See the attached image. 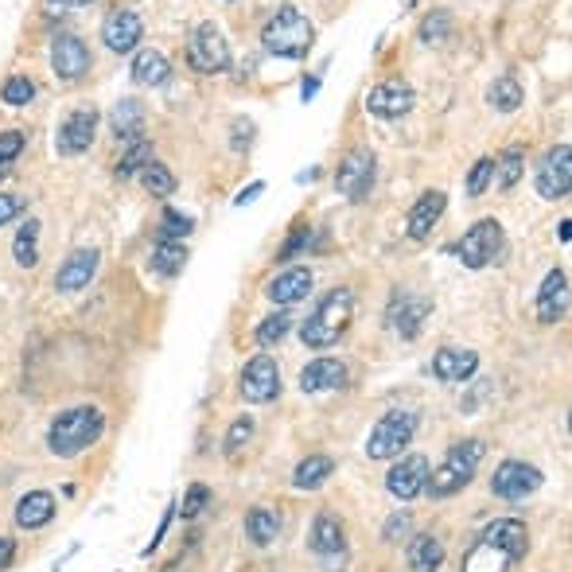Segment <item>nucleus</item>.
Masks as SVG:
<instances>
[{"label": "nucleus", "instance_id": "nucleus-46", "mask_svg": "<svg viewBox=\"0 0 572 572\" xmlns=\"http://www.w3.org/2000/svg\"><path fill=\"white\" fill-rule=\"evenodd\" d=\"M24 144H28V137H24L20 129H8V133H0V160H4V164H12V160L24 152Z\"/></svg>", "mask_w": 572, "mask_h": 572}, {"label": "nucleus", "instance_id": "nucleus-24", "mask_svg": "<svg viewBox=\"0 0 572 572\" xmlns=\"http://www.w3.org/2000/svg\"><path fill=\"white\" fill-rule=\"evenodd\" d=\"M475 370H479V355L467 351V347H444L432 358V374L440 382H467Z\"/></svg>", "mask_w": 572, "mask_h": 572}, {"label": "nucleus", "instance_id": "nucleus-7", "mask_svg": "<svg viewBox=\"0 0 572 572\" xmlns=\"http://www.w3.org/2000/svg\"><path fill=\"white\" fill-rule=\"evenodd\" d=\"M502 246H506V238H502L499 218H479L460 238L456 253H460V261H464L467 269H487L491 261H499Z\"/></svg>", "mask_w": 572, "mask_h": 572}, {"label": "nucleus", "instance_id": "nucleus-8", "mask_svg": "<svg viewBox=\"0 0 572 572\" xmlns=\"http://www.w3.org/2000/svg\"><path fill=\"white\" fill-rule=\"evenodd\" d=\"M187 63L199 74H222L230 71V43L215 24H199L187 39Z\"/></svg>", "mask_w": 572, "mask_h": 572}, {"label": "nucleus", "instance_id": "nucleus-32", "mask_svg": "<svg viewBox=\"0 0 572 572\" xmlns=\"http://www.w3.org/2000/svg\"><path fill=\"white\" fill-rule=\"evenodd\" d=\"M12 257H16L20 269H36L39 265V222L36 218H28V222L20 226V234H16V242H12Z\"/></svg>", "mask_w": 572, "mask_h": 572}, {"label": "nucleus", "instance_id": "nucleus-33", "mask_svg": "<svg viewBox=\"0 0 572 572\" xmlns=\"http://www.w3.org/2000/svg\"><path fill=\"white\" fill-rule=\"evenodd\" d=\"M522 82L514 78V74H502V78H495L491 82V90H487V102L499 109V113H514V109L522 106Z\"/></svg>", "mask_w": 572, "mask_h": 572}, {"label": "nucleus", "instance_id": "nucleus-4", "mask_svg": "<svg viewBox=\"0 0 572 572\" xmlns=\"http://www.w3.org/2000/svg\"><path fill=\"white\" fill-rule=\"evenodd\" d=\"M261 43H265V51L269 55H277V59H304L308 51H312V43H316V28H312V20L300 12V8H277V16H269V24L261 28Z\"/></svg>", "mask_w": 572, "mask_h": 572}, {"label": "nucleus", "instance_id": "nucleus-43", "mask_svg": "<svg viewBox=\"0 0 572 572\" xmlns=\"http://www.w3.org/2000/svg\"><path fill=\"white\" fill-rule=\"evenodd\" d=\"M250 436H253V421L250 417H238V421L230 425V432H226V444H222L226 456H238V452L250 444Z\"/></svg>", "mask_w": 572, "mask_h": 572}, {"label": "nucleus", "instance_id": "nucleus-18", "mask_svg": "<svg viewBox=\"0 0 572 572\" xmlns=\"http://www.w3.org/2000/svg\"><path fill=\"white\" fill-rule=\"evenodd\" d=\"M102 39H106L109 51H117V55H129V51H137V43L144 39V24L137 12H129V8H117V12H109L106 24H102Z\"/></svg>", "mask_w": 572, "mask_h": 572}, {"label": "nucleus", "instance_id": "nucleus-28", "mask_svg": "<svg viewBox=\"0 0 572 572\" xmlns=\"http://www.w3.org/2000/svg\"><path fill=\"white\" fill-rule=\"evenodd\" d=\"M483 537H491V541L506 545L518 561H522V557H526V549H530V534H526V526H522L518 518H499V522H491V526L483 530Z\"/></svg>", "mask_w": 572, "mask_h": 572}, {"label": "nucleus", "instance_id": "nucleus-2", "mask_svg": "<svg viewBox=\"0 0 572 572\" xmlns=\"http://www.w3.org/2000/svg\"><path fill=\"white\" fill-rule=\"evenodd\" d=\"M351 316H355V292L351 288H331L320 304L312 308V316L300 323L304 347L323 351V347L339 343V335L351 327Z\"/></svg>", "mask_w": 572, "mask_h": 572}, {"label": "nucleus", "instance_id": "nucleus-51", "mask_svg": "<svg viewBox=\"0 0 572 572\" xmlns=\"http://www.w3.org/2000/svg\"><path fill=\"white\" fill-rule=\"evenodd\" d=\"M261 191H265V183H261V179H257V183H250V187H246V191L238 195V207H246V203H253V199L261 195Z\"/></svg>", "mask_w": 572, "mask_h": 572}, {"label": "nucleus", "instance_id": "nucleus-53", "mask_svg": "<svg viewBox=\"0 0 572 572\" xmlns=\"http://www.w3.org/2000/svg\"><path fill=\"white\" fill-rule=\"evenodd\" d=\"M316 86H320V82H316V78H308V82L300 86V90H304V98H312V94H316Z\"/></svg>", "mask_w": 572, "mask_h": 572}, {"label": "nucleus", "instance_id": "nucleus-30", "mask_svg": "<svg viewBox=\"0 0 572 572\" xmlns=\"http://www.w3.org/2000/svg\"><path fill=\"white\" fill-rule=\"evenodd\" d=\"M277 534H281V514L277 510L253 506L250 514H246V537H250L253 545H273Z\"/></svg>", "mask_w": 572, "mask_h": 572}, {"label": "nucleus", "instance_id": "nucleus-26", "mask_svg": "<svg viewBox=\"0 0 572 572\" xmlns=\"http://www.w3.org/2000/svg\"><path fill=\"white\" fill-rule=\"evenodd\" d=\"M109 125H113V133H117V141L133 144V141H144V106L137 98H121L113 113H109Z\"/></svg>", "mask_w": 572, "mask_h": 572}, {"label": "nucleus", "instance_id": "nucleus-17", "mask_svg": "<svg viewBox=\"0 0 572 572\" xmlns=\"http://www.w3.org/2000/svg\"><path fill=\"white\" fill-rule=\"evenodd\" d=\"M565 316H569V277L565 269H549L537 288V320L561 323Z\"/></svg>", "mask_w": 572, "mask_h": 572}, {"label": "nucleus", "instance_id": "nucleus-19", "mask_svg": "<svg viewBox=\"0 0 572 572\" xmlns=\"http://www.w3.org/2000/svg\"><path fill=\"white\" fill-rule=\"evenodd\" d=\"M444 211H448V195H444V191H425V195L413 203L409 218H405L409 238H413V242H425L432 234V226L444 218Z\"/></svg>", "mask_w": 572, "mask_h": 572}, {"label": "nucleus", "instance_id": "nucleus-27", "mask_svg": "<svg viewBox=\"0 0 572 572\" xmlns=\"http://www.w3.org/2000/svg\"><path fill=\"white\" fill-rule=\"evenodd\" d=\"M172 78V63L160 55V51H141L137 59H133V82L137 86H164Z\"/></svg>", "mask_w": 572, "mask_h": 572}, {"label": "nucleus", "instance_id": "nucleus-1", "mask_svg": "<svg viewBox=\"0 0 572 572\" xmlns=\"http://www.w3.org/2000/svg\"><path fill=\"white\" fill-rule=\"evenodd\" d=\"M106 432V417L98 405H74L67 413H59L47 429V448L63 460H71L78 452H86L90 444H98V436Z\"/></svg>", "mask_w": 572, "mask_h": 572}, {"label": "nucleus", "instance_id": "nucleus-31", "mask_svg": "<svg viewBox=\"0 0 572 572\" xmlns=\"http://www.w3.org/2000/svg\"><path fill=\"white\" fill-rule=\"evenodd\" d=\"M331 471H335L331 456H308L304 464L296 467L292 487H296V491H316V487H323V483L331 479Z\"/></svg>", "mask_w": 572, "mask_h": 572}, {"label": "nucleus", "instance_id": "nucleus-38", "mask_svg": "<svg viewBox=\"0 0 572 572\" xmlns=\"http://www.w3.org/2000/svg\"><path fill=\"white\" fill-rule=\"evenodd\" d=\"M0 98H4L8 106H16V109L28 106V102L36 98V82H32L28 74H12V78L0 86Z\"/></svg>", "mask_w": 572, "mask_h": 572}, {"label": "nucleus", "instance_id": "nucleus-20", "mask_svg": "<svg viewBox=\"0 0 572 572\" xmlns=\"http://www.w3.org/2000/svg\"><path fill=\"white\" fill-rule=\"evenodd\" d=\"M347 386V366L339 358H312L300 370V390L304 394H323V390H343Z\"/></svg>", "mask_w": 572, "mask_h": 572}, {"label": "nucleus", "instance_id": "nucleus-36", "mask_svg": "<svg viewBox=\"0 0 572 572\" xmlns=\"http://www.w3.org/2000/svg\"><path fill=\"white\" fill-rule=\"evenodd\" d=\"M522 172H526V152L522 148H506L499 160H495V176H499L502 191H514Z\"/></svg>", "mask_w": 572, "mask_h": 572}, {"label": "nucleus", "instance_id": "nucleus-45", "mask_svg": "<svg viewBox=\"0 0 572 572\" xmlns=\"http://www.w3.org/2000/svg\"><path fill=\"white\" fill-rule=\"evenodd\" d=\"M207 506H211V491H207L203 483H195V487L183 495V506H179V510H183V518H199Z\"/></svg>", "mask_w": 572, "mask_h": 572}, {"label": "nucleus", "instance_id": "nucleus-11", "mask_svg": "<svg viewBox=\"0 0 572 572\" xmlns=\"http://www.w3.org/2000/svg\"><path fill=\"white\" fill-rule=\"evenodd\" d=\"M238 390H242V397H246L250 405H265V401H273V397L281 394V370H277V362H273L269 355L250 358V362H246V370H242Z\"/></svg>", "mask_w": 572, "mask_h": 572}, {"label": "nucleus", "instance_id": "nucleus-34", "mask_svg": "<svg viewBox=\"0 0 572 572\" xmlns=\"http://www.w3.org/2000/svg\"><path fill=\"white\" fill-rule=\"evenodd\" d=\"M148 265H152L160 277H176L179 269L187 265V250H183V242H156V246H152V257H148Z\"/></svg>", "mask_w": 572, "mask_h": 572}, {"label": "nucleus", "instance_id": "nucleus-5", "mask_svg": "<svg viewBox=\"0 0 572 572\" xmlns=\"http://www.w3.org/2000/svg\"><path fill=\"white\" fill-rule=\"evenodd\" d=\"M413 432H417V413H409V409L382 413L378 425L366 436V456L370 460H394V456L405 452V444L413 440Z\"/></svg>", "mask_w": 572, "mask_h": 572}, {"label": "nucleus", "instance_id": "nucleus-23", "mask_svg": "<svg viewBox=\"0 0 572 572\" xmlns=\"http://www.w3.org/2000/svg\"><path fill=\"white\" fill-rule=\"evenodd\" d=\"M514 561H518V557H514L506 545L491 541V537H479V541L467 549L464 572H510Z\"/></svg>", "mask_w": 572, "mask_h": 572}, {"label": "nucleus", "instance_id": "nucleus-40", "mask_svg": "<svg viewBox=\"0 0 572 572\" xmlns=\"http://www.w3.org/2000/svg\"><path fill=\"white\" fill-rule=\"evenodd\" d=\"M288 331H292V316H288V312H277V316L261 320V327H257V343H261V347H277Z\"/></svg>", "mask_w": 572, "mask_h": 572}, {"label": "nucleus", "instance_id": "nucleus-54", "mask_svg": "<svg viewBox=\"0 0 572 572\" xmlns=\"http://www.w3.org/2000/svg\"><path fill=\"white\" fill-rule=\"evenodd\" d=\"M8 176V164H4V160H0V179Z\"/></svg>", "mask_w": 572, "mask_h": 572}, {"label": "nucleus", "instance_id": "nucleus-49", "mask_svg": "<svg viewBox=\"0 0 572 572\" xmlns=\"http://www.w3.org/2000/svg\"><path fill=\"white\" fill-rule=\"evenodd\" d=\"M405 534H409V514H394V518L386 522V530H382L386 541H401Z\"/></svg>", "mask_w": 572, "mask_h": 572}, {"label": "nucleus", "instance_id": "nucleus-6", "mask_svg": "<svg viewBox=\"0 0 572 572\" xmlns=\"http://www.w3.org/2000/svg\"><path fill=\"white\" fill-rule=\"evenodd\" d=\"M374 179H378V156L370 148H351L335 172V191L347 195L351 203H362L370 191H374Z\"/></svg>", "mask_w": 572, "mask_h": 572}, {"label": "nucleus", "instance_id": "nucleus-12", "mask_svg": "<svg viewBox=\"0 0 572 572\" xmlns=\"http://www.w3.org/2000/svg\"><path fill=\"white\" fill-rule=\"evenodd\" d=\"M537 487H541V471L534 464H526V460H506L491 475V491L506 502L526 499V495H534Z\"/></svg>", "mask_w": 572, "mask_h": 572}, {"label": "nucleus", "instance_id": "nucleus-37", "mask_svg": "<svg viewBox=\"0 0 572 572\" xmlns=\"http://www.w3.org/2000/svg\"><path fill=\"white\" fill-rule=\"evenodd\" d=\"M141 183H144V191H148V195H156V199H168V195L176 191V176H172L160 160H148V164H144Z\"/></svg>", "mask_w": 572, "mask_h": 572}, {"label": "nucleus", "instance_id": "nucleus-39", "mask_svg": "<svg viewBox=\"0 0 572 572\" xmlns=\"http://www.w3.org/2000/svg\"><path fill=\"white\" fill-rule=\"evenodd\" d=\"M148 160H152V144H148V141H133V144H129V152L121 156V164H117V179L137 176V172H141Z\"/></svg>", "mask_w": 572, "mask_h": 572}, {"label": "nucleus", "instance_id": "nucleus-44", "mask_svg": "<svg viewBox=\"0 0 572 572\" xmlns=\"http://www.w3.org/2000/svg\"><path fill=\"white\" fill-rule=\"evenodd\" d=\"M448 28H452V16H448L444 8H436L432 16H425V24H421V39H425V43H440V39L448 36Z\"/></svg>", "mask_w": 572, "mask_h": 572}, {"label": "nucleus", "instance_id": "nucleus-15", "mask_svg": "<svg viewBox=\"0 0 572 572\" xmlns=\"http://www.w3.org/2000/svg\"><path fill=\"white\" fill-rule=\"evenodd\" d=\"M429 460L425 456H405L401 464L390 467V475H386V491L401 502H413L421 491H425V483H429Z\"/></svg>", "mask_w": 572, "mask_h": 572}, {"label": "nucleus", "instance_id": "nucleus-48", "mask_svg": "<svg viewBox=\"0 0 572 572\" xmlns=\"http://www.w3.org/2000/svg\"><path fill=\"white\" fill-rule=\"evenodd\" d=\"M20 211H24V199L12 195V191H0V226H8Z\"/></svg>", "mask_w": 572, "mask_h": 572}, {"label": "nucleus", "instance_id": "nucleus-14", "mask_svg": "<svg viewBox=\"0 0 572 572\" xmlns=\"http://www.w3.org/2000/svg\"><path fill=\"white\" fill-rule=\"evenodd\" d=\"M51 71L63 82H78L90 71V47L78 36H55L51 39Z\"/></svg>", "mask_w": 572, "mask_h": 572}, {"label": "nucleus", "instance_id": "nucleus-9", "mask_svg": "<svg viewBox=\"0 0 572 572\" xmlns=\"http://www.w3.org/2000/svg\"><path fill=\"white\" fill-rule=\"evenodd\" d=\"M537 195L541 199H565L572 187V148L557 144L545 152V160L537 164Z\"/></svg>", "mask_w": 572, "mask_h": 572}, {"label": "nucleus", "instance_id": "nucleus-10", "mask_svg": "<svg viewBox=\"0 0 572 572\" xmlns=\"http://www.w3.org/2000/svg\"><path fill=\"white\" fill-rule=\"evenodd\" d=\"M94 133H98V109L82 106L71 109L55 133V152L59 156H82L90 144H94Z\"/></svg>", "mask_w": 572, "mask_h": 572}, {"label": "nucleus", "instance_id": "nucleus-42", "mask_svg": "<svg viewBox=\"0 0 572 572\" xmlns=\"http://www.w3.org/2000/svg\"><path fill=\"white\" fill-rule=\"evenodd\" d=\"M191 230H195V222L187 215H179V211H164V218H160V242H179Z\"/></svg>", "mask_w": 572, "mask_h": 572}, {"label": "nucleus", "instance_id": "nucleus-29", "mask_svg": "<svg viewBox=\"0 0 572 572\" xmlns=\"http://www.w3.org/2000/svg\"><path fill=\"white\" fill-rule=\"evenodd\" d=\"M444 565V545L440 537L432 534H417L409 541V569L413 572H436Z\"/></svg>", "mask_w": 572, "mask_h": 572}, {"label": "nucleus", "instance_id": "nucleus-35", "mask_svg": "<svg viewBox=\"0 0 572 572\" xmlns=\"http://www.w3.org/2000/svg\"><path fill=\"white\" fill-rule=\"evenodd\" d=\"M432 312V304L429 300H401V312H397V320H394V327H397V335L401 339H413L417 331H421V323H425V316Z\"/></svg>", "mask_w": 572, "mask_h": 572}, {"label": "nucleus", "instance_id": "nucleus-3", "mask_svg": "<svg viewBox=\"0 0 572 572\" xmlns=\"http://www.w3.org/2000/svg\"><path fill=\"white\" fill-rule=\"evenodd\" d=\"M483 456H487L483 440H456V444L444 452L440 467L429 471L425 491H429L432 499H452L456 491H464L467 483L475 479V471H479V464H483Z\"/></svg>", "mask_w": 572, "mask_h": 572}, {"label": "nucleus", "instance_id": "nucleus-50", "mask_svg": "<svg viewBox=\"0 0 572 572\" xmlns=\"http://www.w3.org/2000/svg\"><path fill=\"white\" fill-rule=\"evenodd\" d=\"M16 561V541L12 537H0V572Z\"/></svg>", "mask_w": 572, "mask_h": 572}, {"label": "nucleus", "instance_id": "nucleus-47", "mask_svg": "<svg viewBox=\"0 0 572 572\" xmlns=\"http://www.w3.org/2000/svg\"><path fill=\"white\" fill-rule=\"evenodd\" d=\"M304 246H308V226H296V230H292V238H288L285 246H281V253H277V261H292Z\"/></svg>", "mask_w": 572, "mask_h": 572}, {"label": "nucleus", "instance_id": "nucleus-25", "mask_svg": "<svg viewBox=\"0 0 572 572\" xmlns=\"http://www.w3.org/2000/svg\"><path fill=\"white\" fill-rule=\"evenodd\" d=\"M55 518V495L51 491H28L16 502V526L20 530H43Z\"/></svg>", "mask_w": 572, "mask_h": 572}, {"label": "nucleus", "instance_id": "nucleus-13", "mask_svg": "<svg viewBox=\"0 0 572 572\" xmlns=\"http://www.w3.org/2000/svg\"><path fill=\"white\" fill-rule=\"evenodd\" d=\"M308 545H312V553H316L323 565H327V572H335V565H343V553H347L343 522H339L335 514H327V510H323V514H316Z\"/></svg>", "mask_w": 572, "mask_h": 572}, {"label": "nucleus", "instance_id": "nucleus-41", "mask_svg": "<svg viewBox=\"0 0 572 572\" xmlns=\"http://www.w3.org/2000/svg\"><path fill=\"white\" fill-rule=\"evenodd\" d=\"M491 179H495V160H491V156L475 160V164H471V176H467V195L479 199V195L491 187Z\"/></svg>", "mask_w": 572, "mask_h": 572}, {"label": "nucleus", "instance_id": "nucleus-52", "mask_svg": "<svg viewBox=\"0 0 572 572\" xmlns=\"http://www.w3.org/2000/svg\"><path fill=\"white\" fill-rule=\"evenodd\" d=\"M51 4H59V8H86L90 0H51Z\"/></svg>", "mask_w": 572, "mask_h": 572}, {"label": "nucleus", "instance_id": "nucleus-22", "mask_svg": "<svg viewBox=\"0 0 572 572\" xmlns=\"http://www.w3.org/2000/svg\"><path fill=\"white\" fill-rule=\"evenodd\" d=\"M312 285H316V281H312V269H300V265H296V269H285L281 277H273L269 288H265V296H269L277 308H292V304H300V300L312 292Z\"/></svg>", "mask_w": 572, "mask_h": 572}, {"label": "nucleus", "instance_id": "nucleus-16", "mask_svg": "<svg viewBox=\"0 0 572 572\" xmlns=\"http://www.w3.org/2000/svg\"><path fill=\"white\" fill-rule=\"evenodd\" d=\"M417 102V94H413V86H405V82H378L370 94H366V109L374 113V117H382V121H397V117H405L409 109Z\"/></svg>", "mask_w": 572, "mask_h": 572}, {"label": "nucleus", "instance_id": "nucleus-21", "mask_svg": "<svg viewBox=\"0 0 572 572\" xmlns=\"http://www.w3.org/2000/svg\"><path fill=\"white\" fill-rule=\"evenodd\" d=\"M98 250H74L63 265H59V273H55V288L59 292H78V288H86L94 281V273H98Z\"/></svg>", "mask_w": 572, "mask_h": 572}]
</instances>
